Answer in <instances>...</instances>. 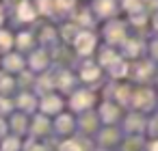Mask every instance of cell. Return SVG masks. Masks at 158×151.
Masks as SVG:
<instances>
[{
  "label": "cell",
  "instance_id": "1",
  "mask_svg": "<svg viewBox=\"0 0 158 151\" xmlns=\"http://www.w3.org/2000/svg\"><path fill=\"white\" fill-rule=\"evenodd\" d=\"M91 46H93V39H91V37H87V35H82V39L78 41V48L85 52V50H89Z\"/></svg>",
  "mask_w": 158,
  "mask_h": 151
},
{
  "label": "cell",
  "instance_id": "2",
  "mask_svg": "<svg viewBox=\"0 0 158 151\" xmlns=\"http://www.w3.org/2000/svg\"><path fill=\"white\" fill-rule=\"evenodd\" d=\"M154 151H158V145H156V147H154Z\"/></svg>",
  "mask_w": 158,
  "mask_h": 151
}]
</instances>
